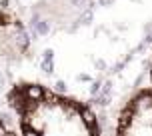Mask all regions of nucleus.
Masks as SVG:
<instances>
[{
	"mask_svg": "<svg viewBox=\"0 0 152 136\" xmlns=\"http://www.w3.org/2000/svg\"><path fill=\"white\" fill-rule=\"evenodd\" d=\"M150 76H152V74H150Z\"/></svg>",
	"mask_w": 152,
	"mask_h": 136,
	"instance_id": "obj_5",
	"label": "nucleus"
},
{
	"mask_svg": "<svg viewBox=\"0 0 152 136\" xmlns=\"http://www.w3.org/2000/svg\"><path fill=\"white\" fill-rule=\"evenodd\" d=\"M28 32L12 12L0 8V60L14 62L28 54Z\"/></svg>",
	"mask_w": 152,
	"mask_h": 136,
	"instance_id": "obj_3",
	"label": "nucleus"
},
{
	"mask_svg": "<svg viewBox=\"0 0 152 136\" xmlns=\"http://www.w3.org/2000/svg\"><path fill=\"white\" fill-rule=\"evenodd\" d=\"M8 106L20 136H100L98 120L88 106L42 84H14Z\"/></svg>",
	"mask_w": 152,
	"mask_h": 136,
	"instance_id": "obj_1",
	"label": "nucleus"
},
{
	"mask_svg": "<svg viewBox=\"0 0 152 136\" xmlns=\"http://www.w3.org/2000/svg\"><path fill=\"white\" fill-rule=\"evenodd\" d=\"M0 136H20V134H18V132H16L14 128H10L8 124L0 122Z\"/></svg>",
	"mask_w": 152,
	"mask_h": 136,
	"instance_id": "obj_4",
	"label": "nucleus"
},
{
	"mask_svg": "<svg viewBox=\"0 0 152 136\" xmlns=\"http://www.w3.org/2000/svg\"><path fill=\"white\" fill-rule=\"evenodd\" d=\"M116 136H152V88L136 92L118 116Z\"/></svg>",
	"mask_w": 152,
	"mask_h": 136,
	"instance_id": "obj_2",
	"label": "nucleus"
}]
</instances>
